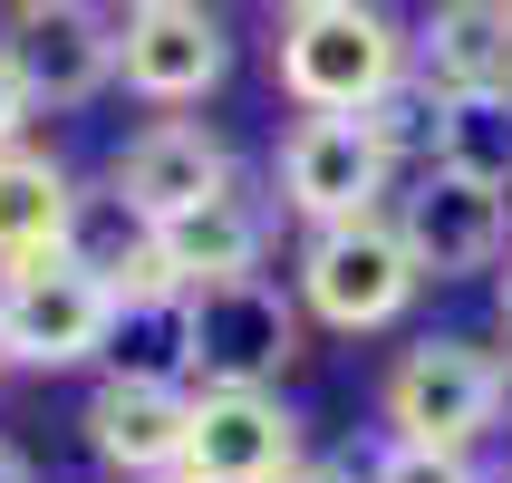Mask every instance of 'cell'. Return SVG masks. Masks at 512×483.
<instances>
[{
    "mask_svg": "<svg viewBox=\"0 0 512 483\" xmlns=\"http://www.w3.org/2000/svg\"><path fill=\"white\" fill-rule=\"evenodd\" d=\"M271 78L300 116H358L387 78H406V29L377 0H310L281 10L271 39Z\"/></svg>",
    "mask_w": 512,
    "mask_h": 483,
    "instance_id": "cell-1",
    "label": "cell"
},
{
    "mask_svg": "<svg viewBox=\"0 0 512 483\" xmlns=\"http://www.w3.org/2000/svg\"><path fill=\"white\" fill-rule=\"evenodd\" d=\"M290 290H300V319L339 329V339H368V329H397L416 310V252H406L397 213H358V223H319L300 232V261H290Z\"/></svg>",
    "mask_w": 512,
    "mask_h": 483,
    "instance_id": "cell-2",
    "label": "cell"
},
{
    "mask_svg": "<svg viewBox=\"0 0 512 483\" xmlns=\"http://www.w3.org/2000/svg\"><path fill=\"white\" fill-rule=\"evenodd\" d=\"M116 300H126V290L97 281L78 252L10 261V271H0V368H39V377L107 368Z\"/></svg>",
    "mask_w": 512,
    "mask_h": 483,
    "instance_id": "cell-3",
    "label": "cell"
},
{
    "mask_svg": "<svg viewBox=\"0 0 512 483\" xmlns=\"http://www.w3.org/2000/svg\"><path fill=\"white\" fill-rule=\"evenodd\" d=\"M377 416H387V435H406V445L474 455V445L503 426V348L464 339V329L406 339L397 368L377 377Z\"/></svg>",
    "mask_w": 512,
    "mask_h": 483,
    "instance_id": "cell-4",
    "label": "cell"
},
{
    "mask_svg": "<svg viewBox=\"0 0 512 483\" xmlns=\"http://www.w3.org/2000/svg\"><path fill=\"white\" fill-rule=\"evenodd\" d=\"M271 184H281V213H290V223L319 232V223L387 213L397 165L377 155V136L358 126V116H290L281 145H271Z\"/></svg>",
    "mask_w": 512,
    "mask_h": 483,
    "instance_id": "cell-5",
    "label": "cell"
},
{
    "mask_svg": "<svg viewBox=\"0 0 512 483\" xmlns=\"http://www.w3.org/2000/svg\"><path fill=\"white\" fill-rule=\"evenodd\" d=\"M116 78L145 107H203L232 78V29L213 0H155V10H116Z\"/></svg>",
    "mask_w": 512,
    "mask_h": 483,
    "instance_id": "cell-6",
    "label": "cell"
},
{
    "mask_svg": "<svg viewBox=\"0 0 512 483\" xmlns=\"http://www.w3.org/2000/svg\"><path fill=\"white\" fill-rule=\"evenodd\" d=\"M290 358H300V290H281L271 271L194 290V387H281Z\"/></svg>",
    "mask_w": 512,
    "mask_h": 483,
    "instance_id": "cell-7",
    "label": "cell"
},
{
    "mask_svg": "<svg viewBox=\"0 0 512 483\" xmlns=\"http://www.w3.org/2000/svg\"><path fill=\"white\" fill-rule=\"evenodd\" d=\"M232 184H242V155L203 116H155L107 155V194L126 213H145V223H174V213H194V203L232 194Z\"/></svg>",
    "mask_w": 512,
    "mask_h": 483,
    "instance_id": "cell-8",
    "label": "cell"
},
{
    "mask_svg": "<svg viewBox=\"0 0 512 483\" xmlns=\"http://www.w3.org/2000/svg\"><path fill=\"white\" fill-rule=\"evenodd\" d=\"M397 232H406L426 281H484L512 252V203L445 174V165H426V174H406V194H397Z\"/></svg>",
    "mask_w": 512,
    "mask_h": 483,
    "instance_id": "cell-9",
    "label": "cell"
},
{
    "mask_svg": "<svg viewBox=\"0 0 512 483\" xmlns=\"http://www.w3.org/2000/svg\"><path fill=\"white\" fill-rule=\"evenodd\" d=\"M300 464V416L281 406V387H194L184 416V474L203 483H271Z\"/></svg>",
    "mask_w": 512,
    "mask_h": 483,
    "instance_id": "cell-10",
    "label": "cell"
},
{
    "mask_svg": "<svg viewBox=\"0 0 512 483\" xmlns=\"http://www.w3.org/2000/svg\"><path fill=\"white\" fill-rule=\"evenodd\" d=\"M145 261H155V290H223V281H252L271 261V203L252 184L174 213V223H145Z\"/></svg>",
    "mask_w": 512,
    "mask_h": 483,
    "instance_id": "cell-11",
    "label": "cell"
},
{
    "mask_svg": "<svg viewBox=\"0 0 512 483\" xmlns=\"http://www.w3.org/2000/svg\"><path fill=\"white\" fill-rule=\"evenodd\" d=\"M10 58L39 107H87L116 87V10L107 0H58L39 20H10Z\"/></svg>",
    "mask_w": 512,
    "mask_h": 483,
    "instance_id": "cell-12",
    "label": "cell"
},
{
    "mask_svg": "<svg viewBox=\"0 0 512 483\" xmlns=\"http://www.w3.org/2000/svg\"><path fill=\"white\" fill-rule=\"evenodd\" d=\"M184 416H194V387H145V377H97L87 397V455L126 483H155L184 464Z\"/></svg>",
    "mask_w": 512,
    "mask_h": 483,
    "instance_id": "cell-13",
    "label": "cell"
},
{
    "mask_svg": "<svg viewBox=\"0 0 512 483\" xmlns=\"http://www.w3.org/2000/svg\"><path fill=\"white\" fill-rule=\"evenodd\" d=\"M406 68L445 97H512V0H426L406 29Z\"/></svg>",
    "mask_w": 512,
    "mask_h": 483,
    "instance_id": "cell-14",
    "label": "cell"
},
{
    "mask_svg": "<svg viewBox=\"0 0 512 483\" xmlns=\"http://www.w3.org/2000/svg\"><path fill=\"white\" fill-rule=\"evenodd\" d=\"M68 213H78V174L49 145H0V271L39 252H68Z\"/></svg>",
    "mask_w": 512,
    "mask_h": 483,
    "instance_id": "cell-15",
    "label": "cell"
},
{
    "mask_svg": "<svg viewBox=\"0 0 512 483\" xmlns=\"http://www.w3.org/2000/svg\"><path fill=\"white\" fill-rule=\"evenodd\" d=\"M107 377H145V387H194V290H126L116 300Z\"/></svg>",
    "mask_w": 512,
    "mask_h": 483,
    "instance_id": "cell-16",
    "label": "cell"
},
{
    "mask_svg": "<svg viewBox=\"0 0 512 483\" xmlns=\"http://www.w3.org/2000/svg\"><path fill=\"white\" fill-rule=\"evenodd\" d=\"M435 165L512 203V97H445V126H435Z\"/></svg>",
    "mask_w": 512,
    "mask_h": 483,
    "instance_id": "cell-17",
    "label": "cell"
},
{
    "mask_svg": "<svg viewBox=\"0 0 512 483\" xmlns=\"http://www.w3.org/2000/svg\"><path fill=\"white\" fill-rule=\"evenodd\" d=\"M68 252H78L97 281H116V290H155V261H145V213H126L107 184H97V194L78 184V213H68Z\"/></svg>",
    "mask_w": 512,
    "mask_h": 483,
    "instance_id": "cell-18",
    "label": "cell"
},
{
    "mask_svg": "<svg viewBox=\"0 0 512 483\" xmlns=\"http://www.w3.org/2000/svg\"><path fill=\"white\" fill-rule=\"evenodd\" d=\"M358 126L377 136V155H387L397 174H426L435 165V126H445V87L406 68V78H387L368 107H358Z\"/></svg>",
    "mask_w": 512,
    "mask_h": 483,
    "instance_id": "cell-19",
    "label": "cell"
},
{
    "mask_svg": "<svg viewBox=\"0 0 512 483\" xmlns=\"http://www.w3.org/2000/svg\"><path fill=\"white\" fill-rule=\"evenodd\" d=\"M358 483H484V464H474V455H445V445H406V435H387Z\"/></svg>",
    "mask_w": 512,
    "mask_h": 483,
    "instance_id": "cell-20",
    "label": "cell"
},
{
    "mask_svg": "<svg viewBox=\"0 0 512 483\" xmlns=\"http://www.w3.org/2000/svg\"><path fill=\"white\" fill-rule=\"evenodd\" d=\"M29 116H39V97H29L20 58H10V39H0V145H20V136H29Z\"/></svg>",
    "mask_w": 512,
    "mask_h": 483,
    "instance_id": "cell-21",
    "label": "cell"
},
{
    "mask_svg": "<svg viewBox=\"0 0 512 483\" xmlns=\"http://www.w3.org/2000/svg\"><path fill=\"white\" fill-rule=\"evenodd\" d=\"M271 483H358V474H339V464H319V455H300L290 474H271Z\"/></svg>",
    "mask_w": 512,
    "mask_h": 483,
    "instance_id": "cell-22",
    "label": "cell"
},
{
    "mask_svg": "<svg viewBox=\"0 0 512 483\" xmlns=\"http://www.w3.org/2000/svg\"><path fill=\"white\" fill-rule=\"evenodd\" d=\"M0 483H39V464H29L20 445H10V435H0Z\"/></svg>",
    "mask_w": 512,
    "mask_h": 483,
    "instance_id": "cell-23",
    "label": "cell"
},
{
    "mask_svg": "<svg viewBox=\"0 0 512 483\" xmlns=\"http://www.w3.org/2000/svg\"><path fill=\"white\" fill-rule=\"evenodd\" d=\"M493 310H503V339H512V252H503V271H493Z\"/></svg>",
    "mask_w": 512,
    "mask_h": 483,
    "instance_id": "cell-24",
    "label": "cell"
},
{
    "mask_svg": "<svg viewBox=\"0 0 512 483\" xmlns=\"http://www.w3.org/2000/svg\"><path fill=\"white\" fill-rule=\"evenodd\" d=\"M0 10H10V20H39V10H58V0H0Z\"/></svg>",
    "mask_w": 512,
    "mask_h": 483,
    "instance_id": "cell-25",
    "label": "cell"
},
{
    "mask_svg": "<svg viewBox=\"0 0 512 483\" xmlns=\"http://www.w3.org/2000/svg\"><path fill=\"white\" fill-rule=\"evenodd\" d=\"M155 483H203V474H184V464H174V474H155Z\"/></svg>",
    "mask_w": 512,
    "mask_h": 483,
    "instance_id": "cell-26",
    "label": "cell"
},
{
    "mask_svg": "<svg viewBox=\"0 0 512 483\" xmlns=\"http://www.w3.org/2000/svg\"><path fill=\"white\" fill-rule=\"evenodd\" d=\"M503 416H512V358H503Z\"/></svg>",
    "mask_w": 512,
    "mask_h": 483,
    "instance_id": "cell-27",
    "label": "cell"
},
{
    "mask_svg": "<svg viewBox=\"0 0 512 483\" xmlns=\"http://www.w3.org/2000/svg\"><path fill=\"white\" fill-rule=\"evenodd\" d=\"M107 10H155V0H107Z\"/></svg>",
    "mask_w": 512,
    "mask_h": 483,
    "instance_id": "cell-28",
    "label": "cell"
},
{
    "mask_svg": "<svg viewBox=\"0 0 512 483\" xmlns=\"http://www.w3.org/2000/svg\"><path fill=\"white\" fill-rule=\"evenodd\" d=\"M281 10H310V0H281Z\"/></svg>",
    "mask_w": 512,
    "mask_h": 483,
    "instance_id": "cell-29",
    "label": "cell"
},
{
    "mask_svg": "<svg viewBox=\"0 0 512 483\" xmlns=\"http://www.w3.org/2000/svg\"><path fill=\"white\" fill-rule=\"evenodd\" d=\"M503 483H512V474H503Z\"/></svg>",
    "mask_w": 512,
    "mask_h": 483,
    "instance_id": "cell-30",
    "label": "cell"
}]
</instances>
